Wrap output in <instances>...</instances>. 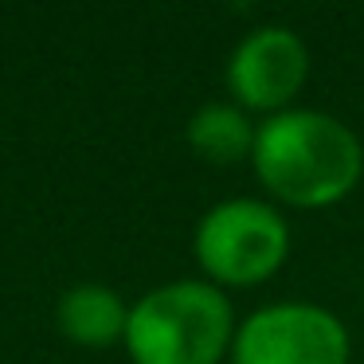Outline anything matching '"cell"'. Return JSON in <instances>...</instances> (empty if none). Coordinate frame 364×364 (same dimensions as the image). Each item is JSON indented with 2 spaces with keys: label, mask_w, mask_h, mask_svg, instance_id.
<instances>
[{
  "label": "cell",
  "mask_w": 364,
  "mask_h": 364,
  "mask_svg": "<svg viewBox=\"0 0 364 364\" xmlns=\"http://www.w3.org/2000/svg\"><path fill=\"white\" fill-rule=\"evenodd\" d=\"M255 173L294 208H329L360 184L364 145L345 122L321 110L270 114L255 134Z\"/></svg>",
  "instance_id": "1"
},
{
  "label": "cell",
  "mask_w": 364,
  "mask_h": 364,
  "mask_svg": "<svg viewBox=\"0 0 364 364\" xmlns=\"http://www.w3.org/2000/svg\"><path fill=\"white\" fill-rule=\"evenodd\" d=\"M134 364H220L235 341L231 301L212 282H168L149 290L126 321Z\"/></svg>",
  "instance_id": "2"
},
{
  "label": "cell",
  "mask_w": 364,
  "mask_h": 364,
  "mask_svg": "<svg viewBox=\"0 0 364 364\" xmlns=\"http://www.w3.org/2000/svg\"><path fill=\"white\" fill-rule=\"evenodd\" d=\"M196 262L220 286H259L290 255V228L262 200H228L196 228Z\"/></svg>",
  "instance_id": "3"
},
{
  "label": "cell",
  "mask_w": 364,
  "mask_h": 364,
  "mask_svg": "<svg viewBox=\"0 0 364 364\" xmlns=\"http://www.w3.org/2000/svg\"><path fill=\"white\" fill-rule=\"evenodd\" d=\"M231 356L235 364H348V333L321 306L278 301L239 325Z\"/></svg>",
  "instance_id": "4"
},
{
  "label": "cell",
  "mask_w": 364,
  "mask_h": 364,
  "mask_svg": "<svg viewBox=\"0 0 364 364\" xmlns=\"http://www.w3.org/2000/svg\"><path fill=\"white\" fill-rule=\"evenodd\" d=\"M309 51L290 28H259L251 32L228 63V90L247 110L282 114L286 102L306 87Z\"/></svg>",
  "instance_id": "5"
},
{
  "label": "cell",
  "mask_w": 364,
  "mask_h": 364,
  "mask_svg": "<svg viewBox=\"0 0 364 364\" xmlns=\"http://www.w3.org/2000/svg\"><path fill=\"white\" fill-rule=\"evenodd\" d=\"M55 321H59V333H63L71 345L106 348L118 337H126L129 309L114 290H106V286H98V282H82V286H75V290H67L63 298H59Z\"/></svg>",
  "instance_id": "6"
},
{
  "label": "cell",
  "mask_w": 364,
  "mask_h": 364,
  "mask_svg": "<svg viewBox=\"0 0 364 364\" xmlns=\"http://www.w3.org/2000/svg\"><path fill=\"white\" fill-rule=\"evenodd\" d=\"M255 134L259 129L251 126L239 106H200L188 122V145L196 157L212 161V165H235V161L251 157L255 153Z\"/></svg>",
  "instance_id": "7"
}]
</instances>
